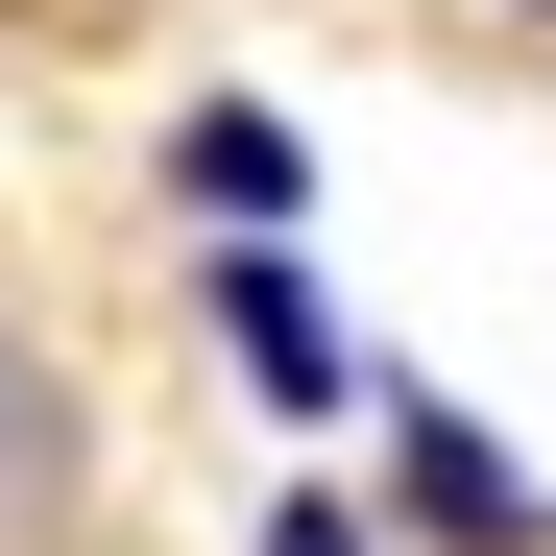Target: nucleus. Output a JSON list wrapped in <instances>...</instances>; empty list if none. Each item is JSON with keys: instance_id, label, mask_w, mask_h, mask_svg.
<instances>
[{"instance_id": "nucleus-2", "label": "nucleus", "mask_w": 556, "mask_h": 556, "mask_svg": "<svg viewBox=\"0 0 556 556\" xmlns=\"http://www.w3.org/2000/svg\"><path fill=\"white\" fill-rule=\"evenodd\" d=\"M363 435H388V532H412V556H556V484H532L459 388L388 363V412H363Z\"/></svg>"}, {"instance_id": "nucleus-5", "label": "nucleus", "mask_w": 556, "mask_h": 556, "mask_svg": "<svg viewBox=\"0 0 556 556\" xmlns=\"http://www.w3.org/2000/svg\"><path fill=\"white\" fill-rule=\"evenodd\" d=\"M266 556H412L388 484H266Z\"/></svg>"}, {"instance_id": "nucleus-4", "label": "nucleus", "mask_w": 556, "mask_h": 556, "mask_svg": "<svg viewBox=\"0 0 556 556\" xmlns=\"http://www.w3.org/2000/svg\"><path fill=\"white\" fill-rule=\"evenodd\" d=\"M146 194L194 218V242H291V218H315V146L266 122V98H169V146H146Z\"/></svg>"}, {"instance_id": "nucleus-1", "label": "nucleus", "mask_w": 556, "mask_h": 556, "mask_svg": "<svg viewBox=\"0 0 556 556\" xmlns=\"http://www.w3.org/2000/svg\"><path fill=\"white\" fill-rule=\"evenodd\" d=\"M194 339H218V363H242V388L291 412V435H339V412H388V339H363V315L315 291L291 242H194Z\"/></svg>"}, {"instance_id": "nucleus-6", "label": "nucleus", "mask_w": 556, "mask_h": 556, "mask_svg": "<svg viewBox=\"0 0 556 556\" xmlns=\"http://www.w3.org/2000/svg\"><path fill=\"white\" fill-rule=\"evenodd\" d=\"M49 25H98V0H0V49H49Z\"/></svg>"}, {"instance_id": "nucleus-3", "label": "nucleus", "mask_w": 556, "mask_h": 556, "mask_svg": "<svg viewBox=\"0 0 556 556\" xmlns=\"http://www.w3.org/2000/svg\"><path fill=\"white\" fill-rule=\"evenodd\" d=\"M98 532V388L49 363V315L0 291V556H73Z\"/></svg>"}]
</instances>
